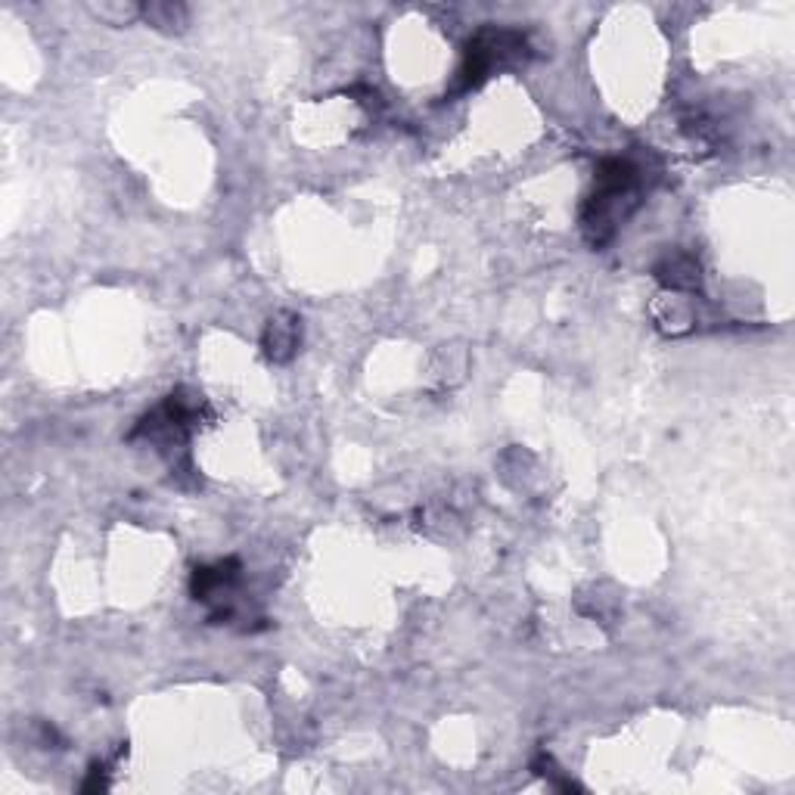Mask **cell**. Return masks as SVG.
Returning a JSON list of instances; mask_svg holds the SVG:
<instances>
[{
  "label": "cell",
  "mask_w": 795,
  "mask_h": 795,
  "mask_svg": "<svg viewBox=\"0 0 795 795\" xmlns=\"http://www.w3.org/2000/svg\"><path fill=\"white\" fill-rule=\"evenodd\" d=\"M525 53H528V41H525L523 32L479 29L463 51V63L458 68V82L451 87V94H466V90L482 87L494 68L513 66V63L525 60Z\"/></svg>",
  "instance_id": "1"
},
{
  "label": "cell",
  "mask_w": 795,
  "mask_h": 795,
  "mask_svg": "<svg viewBox=\"0 0 795 795\" xmlns=\"http://www.w3.org/2000/svg\"><path fill=\"white\" fill-rule=\"evenodd\" d=\"M239 576H243V566L239 559H221L215 566H200L193 572V581H190V591L200 603H212V606H224L227 593H234V588L239 584Z\"/></svg>",
  "instance_id": "2"
},
{
  "label": "cell",
  "mask_w": 795,
  "mask_h": 795,
  "mask_svg": "<svg viewBox=\"0 0 795 795\" xmlns=\"http://www.w3.org/2000/svg\"><path fill=\"white\" fill-rule=\"evenodd\" d=\"M140 17L165 34H181L190 25V10H186L184 3H162V0H155V3L143 7Z\"/></svg>",
  "instance_id": "5"
},
{
  "label": "cell",
  "mask_w": 795,
  "mask_h": 795,
  "mask_svg": "<svg viewBox=\"0 0 795 795\" xmlns=\"http://www.w3.org/2000/svg\"><path fill=\"white\" fill-rule=\"evenodd\" d=\"M656 280L672 292H696L702 287V268L694 255L675 253L656 265Z\"/></svg>",
  "instance_id": "4"
},
{
  "label": "cell",
  "mask_w": 795,
  "mask_h": 795,
  "mask_svg": "<svg viewBox=\"0 0 795 795\" xmlns=\"http://www.w3.org/2000/svg\"><path fill=\"white\" fill-rule=\"evenodd\" d=\"M90 13L94 17L106 19V22H112V25H125V22H131L135 17L143 13V7H109V3H100V7H90Z\"/></svg>",
  "instance_id": "6"
},
{
  "label": "cell",
  "mask_w": 795,
  "mask_h": 795,
  "mask_svg": "<svg viewBox=\"0 0 795 795\" xmlns=\"http://www.w3.org/2000/svg\"><path fill=\"white\" fill-rule=\"evenodd\" d=\"M299 339H302V321L296 314L283 311V314H277L268 323V330L261 336V348H265L268 361L287 364L289 357L296 355V348H299Z\"/></svg>",
  "instance_id": "3"
}]
</instances>
